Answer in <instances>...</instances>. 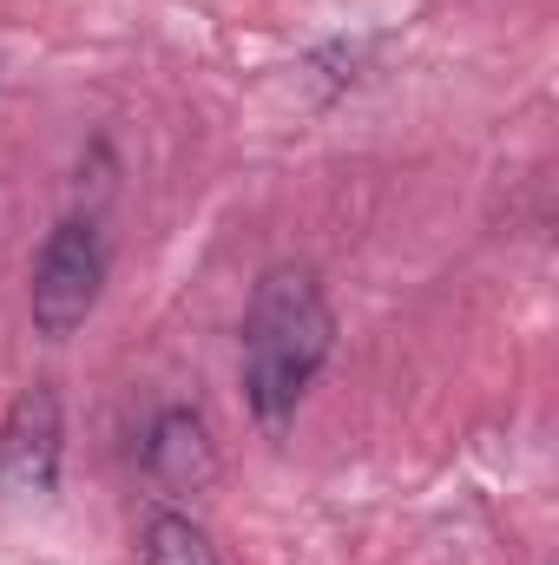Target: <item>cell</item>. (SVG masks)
<instances>
[{"instance_id": "obj_1", "label": "cell", "mask_w": 559, "mask_h": 565, "mask_svg": "<svg viewBox=\"0 0 559 565\" xmlns=\"http://www.w3.org/2000/svg\"><path fill=\"white\" fill-rule=\"evenodd\" d=\"M329 349H336V309L323 282L296 264H277L257 282L251 316H244V402L264 434H283L296 422Z\"/></svg>"}, {"instance_id": "obj_2", "label": "cell", "mask_w": 559, "mask_h": 565, "mask_svg": "<svg viewBox=\"0 0 559 565\" xmlns=\"http://www.w3.org/2000/svg\"><path fill=\"white\" fill-rule=\"evenodd\" d=\"M99 289H106V237H99V224L93 217H60L53 237L40 244L33 289H27L33 329L46 342H66L99 309Z\"/></svg>"}, {"instance_id": "obj_3", "label": "cell", "mask_w": 559, "mask_h": 565, "mask_svg": "<svg viewBox=\"0 0 559 565\" xmlns=\"http://www.w3.org/2000/svg\"><path fill=\"white\" fill-rule=\"evenodd\" d=\"M60 454H66V408L53 382H33L13 395L0 422V500L33 507L60 487Z\"/></svg>"}, {"instance_id": "obj_4", "label": "cell", "mask_w": 559, "mask_h": 565, "mask_svg": "<svg viewBox=\"0 0 559 565\" xmlns=\"http://www.w3.org/2000/svg\"><path fill=\"white\" fill-rule=\"evenodd\" d=\"M145 473L165 493H204L218 480V440L198 408H158V422L145 427Z\"/></svg>"}, {"instance_id": "obj_5", "label": "cell", "mask_w": 559, "mask_h": 565, "mask_svg": "<svg viewBox=\"0 0 559 565\" xmlns=\"http://www.w3.org/2000/svg\"><path fill=\"white\" fill-rule=\"evenodd\" d=\"M139 565H224L211 533L191 520V513H151L145 520V540H139Z\"/></svg>"}]
</instances>
